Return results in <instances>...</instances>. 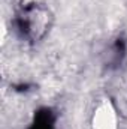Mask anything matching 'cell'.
<instances>
[{"label":"cell","mask_w":127,"mask_h":129,"mask_svg":"<svg viewBox=\"0 0 127 129\" xmlns=\"http://www.w3.org/2000/svg\"><path fill=\"white\" fill-rule=\"evenodd\" d=\"M17 26L26 39L37 42L49 32L52 26V14L46 5L39 2H29L18 9Z\"/></svg>","instance_id":"cell-1"},{"label":"cell","mask_w":127,"mask_h":129,"mask_svg":"<svg viewBox=\"0 0 127 129\" xmlns=\"http://www.w3.org/2000/svg\"><path fill=\"white\" fill-rule=\"evenodd\" d=\"M93 129H117L115 111L109 102H102L93 116Z\"/></svg>","instance_id":"cell-2"}]
</instances>
